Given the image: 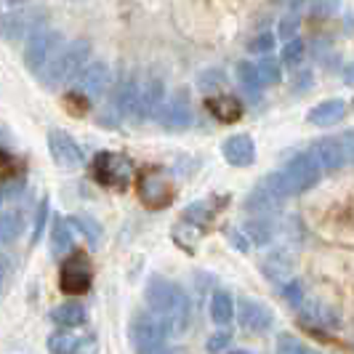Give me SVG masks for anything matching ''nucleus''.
<instances>
[{"label":"nucleus","mask_w":354,"mask_h":354,"mask_svg":"<svg viewBox=\"0 0 354 354\" xmlns=\"http://www.w3.org/2000/svg\"><path fill=\"white\" fill-rule=\"evenodd\" d=\"M304 53H306V48H304L301 37L288 40L283 48V64H288V67H299V64L304 62Z\"/></svg>","instance_id":"7c9ffc66"},{"label":"nucleus","mask_w":354,"mask_h":354,"mask_svg":"<svg viewBox=\"0 0 354 354\" xmlns=\"http://www.w3.org/2000/svg\"><path fill=\"white\" fill-rule=\"evenodd\" d=\"M272 48H274V35L272 32H261L248 43L250 53H269Z\"/></svg>","instance_id":"4c0bfd02"},{"label":"nucleus","mask_w":354,"mask_h":354,"mask_svg":"<svg viewBox=\"0 0 354 354\" xmlns=\"http://www.w3.org/2000/svg\"><path fill=\"white\" fill-rule=\"evenodd\" d=\"M51 319L59 328H80L86 325V309L77 301H64L51 309Z\"/></svg>","instance_id":"412c9836"},{"label":"nucleus","mask_w":354,"mask_h":354,"mask_svg":"<svg viewBox=\"0 0 354 354\" xmlns=\"http://www.w3.org/2000/svg\"><path fill=\"white\" fill-rule=\"evenodd\" d=\"M237 80H240V86L248 91L250 96H259V91L264 88L261 75H259V67L250 64V62H240V64H237Z\"/></svg>","instance_id":"393cba45"},{"label":"nucleus","mask_w":354,"mask_h":354,"mask_svg":"<svg viewBox=\"0 0 354 354\" xmlns=\"http://www.w3.org/2000/svg\"><path fill=\"white\" fill-rule=\"evenodd\" d=\"M341 147H344V152H346V160L354 162V131H344V133H341Z\"/></svg>","instance_id":"ea45409f"},{"label":"nucleus","mask_w":354,"mask_h":354,"mask_svg":"<svg viewBox=\"0 0 354 354\" xmlns=\"http://www.w3.org/2000/svg\"><path fill=\"white\" fill-rule=\"evenodd\" d=\"M106 86H109V67H106L104 62H91V64H86V70L77 75L72 91H77L86 99L96 102V99L104 96Z\"/></svg>","instance_id":"f8f14e48"},{"label":"nucleus","mask_w":354,"mask_h":354,"mask_svg":"<svg viewBox=\"0 0 354 354\" xmlns=\"http://www.w3.org/2000/svg\"><path fill=\"white\" fill-rule=\"evenodd\" d=\"M205 106L218 123H237L245 115V106L234 96H211L205 99Z\"/></svg>","instance_id":"6ab92c4d"},{"label":"nucleus","mask_w":354,"mask_h":354,"mask_svg":"<svg viewBox=\"0 0 354 354\" xmlns=\"http://www.w3.org/2000/svg\"><path fill=\"white\" fill-rule=\"evenodd\" d=\"M70 221L77 227V230L83 232V234H88L91 245H96V243L102 240V227H99L91 216H70Z\"/></svg>","instance_id":"2f4dec72"},{"label":"nucleus","mask_w":354,"mask_h":354,"mask_svg":"<svg viewBox=\"0 0 354 354\" xmlns=\"http://www.w3.org/2000/svg\"><path fill=\"white\" fill-rule=\"evenodd\" d=\"M93 280V269H91V259L86 250H72L67 259L62 261V272H59V288L70 296H80L91 288Z\"/></svg>","instance_id":"423d86ee"},{"label":"nucleus","mask_w":354,"mask_h":354,"mask_svg":"<svg viewBox=\"0 0 354 354\" xmlns=\"http://www.w3.org/2000/svg\"><path fill=\"white\" fill-rule=\"evenodd\" d=\"M83 338H75L72 333H53L48 338V352L51 354H80Z\"/></svg>","instance_id":"a878e982"},{"label":"nucleus","mask_w":354,"mask_h":354,"mask_svg":"<svg viewBox=\"0 0 354 354\" xmlns=\"http://www.w3.org/2000/svg\"><path fill=\"white\" fill-rule=\"evenodd\" d=\"M43 27H46V19L40 11H8L3 17V37L8 43L21 40V37H32Z\"/></svg>","instance_id":"9d476101"},{"label":"nucleus","mask_w":354,"mask_h":354,"mask_svg":"<svg viewBox=\"0 0 354 354\" xmlns=\"http://www.w3.org/2000/svg\"><path fill=\"white\" fill-rule=\"evenodd\" d=\"M62 48H64V40H62V35L56 30H48V27L37 30L32 37H27V46H24V64H27V70L35 72V75H43V72L48 70V64L59 56Z\"/></svg>","instance_id":"20e7f679"},{"label":"nucleus","mask_w":354,"mask_h":354,"mask_svg":"<svg viewBox=\"0 0 354 354\" xmlns=\"http://www.w3.org/2000/svg\"><path fill=\"white\" fill-rule=\"evenodd\" d=\"M346 112V104L341 99H328V102H319L306 112V120L309 125H319V128H328V125H336Z\"/></svg>","instance_id":"aec40b11"},{"label":"nucleus","mask_w":354,"mask_h":354,"mask_svg":"<svg viewBox=\"0 0 354 354\" xmlns=\"http://www.w3.org/2000/svg\"><path fill=\"white\" fill-rule=\"evenodd\" d=\"M46 218H48V197H43V200H40V205H37L35 224H32V243H37V240H40L43 227H46Z\"/></svg>","instance_id":"e433bc0d"},{"label":"nucleus","mask_w":354,"mask_h":354,"mask_svg":"<svg viewBox=\"0 0 354 354\" xmlns=\"http://www.w3.org/2000/svg\"><path fill=\"white\" fill-rule=\"evenodd\" d=\"M162 104H165V86L160 77H149V83L142 91V99H139V120L158 118Z\"/></svg>","instance_id":"a211bd4d"},{"label":"nucleus","mask_w":354,"mask_h":354,"mask_svg":"<svg viewBox=\"0 0 354 354\" xmlns=\"http://www.w3.org/2000/svg\"><path fill=\"white\" fill-rule=\"evenodd\" d=\"M168 336H171V328L155 312H142L131 322V341L136 354H160L162 349H168L165 346Z\"/></svg>","instance_id":"7ed1b4c3"},{"label":"nucleus","mask_w":354,"mask_h":354,"mask_svg":"<svg viewBox=\"0 0 354 354\" xmlns=\"http://www.w3.org/2000/svg\"><path fill=\"white\" fill-rule=\"evenodd\" d=\"M139 99H142V91L136 86V80H123L112 96L115 115L118 118H139Z\"/></svg>","instance_id":"dca6fc26"},{"label":"nucleus","mask_w":354,"mask_h":354,"mask_svg":"<svg viewBox=\"0 0 354 354\" xmlns=\"http://www.w3.org/2000/svg\"><path fill=\"white\" fill-rule=\"evenodd\" d=\"M144 301L149 306V312H155L158 317L165 319V325L171 328V336H181L189 328V322H192V301L176 283L158 277V274L149 277L147 290H144Z\"/></svg>","instance_id":"f257e3e1"},{"label":"nucleus","mask_w":354,"mask_h":354,"mask_svg":"<svg viewBox=\"0 0 354 354\" xmlns=\"http://www.w3.org/2000/svg\"><path fill=\"white\" fill-rule=\"evenodd\" d=\"M301 315L309 322H315V325H336V315L330 312V309H325V306H319L317 301H309L301 306Z\"/></svg>","instance_id":"cd10ccee"},{"label":"nucleus","mask_w":354,"mask_h":354,"mask_svg":"<svg viewBox=\"0 0 354 354\" xmlns=\"http://www.w3.org/2000/svg\"><path fill=\"white\" fill-rule=\"evenodd\" d=\"M319 174H322V168L309 158V152H306V155H293L283 168V176H285V181H288V187H290L293 195L309 192V189L319 181Z\"/></svg>","instance_id":"0eeeda50"},{"label":"nucleus","mask_w":354,"mask_h":354,"mask_svg":"<svg viewBox=\"0 0 354 354\" xmlns=\"http://www.w3.org/2000/svg\"><path fill=\"white\" fill-rule=\"evenodd\" d=\"M277 35L283 37L285 43L299 35V14H285L280 19V24H277Z\"/></svg>","instance_id":"72a5a7b5"},{"label":"nucleus","mask_w":354,"mask_h":354,"mask_svg":"<svg viewBox=\"0 0 354 354\" xmlns=\"http://www.w3.org/2000/svg\"><path fill=\"white\" fill-rule=\"evenodd\" d=\"M256 67H259V75H261V83H264V86H274V83H280V77H283V67H280V62H277L274 56H264V59H259V62H256Z\"/></svg>","instance_id":"bb28decb"},{"label":"nucleus","mask_w":354,"mask_h":354,"mask_svg":"<svg viewBox=\"0 0 354 354\" xmlns=\"http://www.w3.org/2000/svg\"><path fill=\"white\" fill-rule=\"evenodd\" d=\"M91 174L102 187L125 189L131 184V176H133V165L120 152H99L91 162Z\"/></svg>","instance_id":"39448f33"},{"label":"nucleus","mask_w":354,"mask_h":354,"mask_svg":"<svg viewBox=\"0 0 354 354\" xmlns=\"http://www.w3.org/2000/svg\"><path fill=\"white\" fill-rule=\"evenodd\" d=\"M274 354H317L312 352L306 344H301L296 336H290V333H280L277 336V349H274Z\"/></svg>","instance_id":"c85d7f7f"},{"label":"nucleus","mask_w":354,"mask_h":354,"mask_svg":"<svg viewBox=\"0 0 354 354\" xmlns=\"http://www.w3.org/2000/svg\"><path fill=\"white\" fill-rule=\"evenodd\" d=\"M230 344H232V333H230V330H216V333H213V336L205 341V349H208L211 354H221L224 349H227V346H230Z\"/></svg>","instance_id":"c9c22d12"},{"label":"nucleus","mask_w":354,"mask_h":354,"mask_svg":"<svg viewBox=\"0 0 354 354\" xmlns=\"http://www.w3.org/2000/svg\"><path fill=\"white\" fill-rule=\"evenodd\" d=\"M72 248V221L70 218H56L51 234V250L53 256H64Z\"/></svg>","instance_id":"5701e85b"},{"label":"nucleus","mask_w":354,"mask_h":354,"mask_svg":"<svg viewBox=\"0 0 354 354\" xmlns=\"http://www.w3.org/2000/svg\"><path fill=\"white\" fill-rule=\"evenodd\" d=\"M224 86V72L221 70H208L200 75V80H197V88L205 91V93H211V91H218Z\"/></svg>","instance_id":"473e14b6"},{"label":"nucleus","mask_w":354,"mask_h":354,"mask_svg":"<svg viewBox=\"0 0 354 354\" xmlns=\"http://www.w3.org/2000/svg\"><path fill=\"white\" fill-rule=\"evenodd\" d=\"M245 232H248V237L256 243V245L269 243V234H272L266 221H248V224H245Z\"/></svg>","instance_id":"f704fd0d"},{"label":"nucleus","mask_w":354,"mask_h":354,"mask_svg":"<svg viewBox=\"0 0 354 354\" xmlns=\"http://www.w3.org/2000/svg\"><path fill=\"white\" fill-rule=\"evenodd\" d=\"M0 178H3V195L6 200L14 195L17 189L24 187V162L19 158H14L8 149H3L0 152Z\"/></svg>","instance_id":"f3484780"},{"label":"nucleus","mask_w":354,"mask_h":354,"mask_svg":"<svg viewBox=\"0 0 354 354\" xmlns=\"http://www.w3.org/2000/svg\"><path fill=\"white\" fill-rule=\"evenodd\" d=\"M160 125L165 131H187L192 125V106H189V99H187V91H178L174 99H168L158 115Z\"/></svg>","instance_id":"9b49d317"},{"label":"nucleus","mask_w":354,"mask_h":354,"mask_svg":"<svg viewBox=\"0 0 354 354\" xmlns=\"http://www.w3.org/2000/svg\"><path fill=\"white\" fill-rule=\"evenodd\" d=\"M136 195L142 200L147 208H165V205H171V200H174V184L165 178L162 171H147L142 178H139V184H136Z\"/></svg>","instance_id":"6e6552de"},{"label":"nucleus","mask_w":354,"mask_h":354,"mask_svg":"<svg viewBox=\"0 0 354 354\" xmlns=\"http://www.w3.org/2000/svg\"><path fill=\"white\" fill-rule=\"evenodd\" d=\"M211 218V208L205 203H192L187 211L181 213V221H189V227H205Z\"/></svg>","instance_id":"c756f323"},{"label":"nucleus","mask_w":354,"mask_h":354,"mask_svg":"<svg viewBox=\"0 0 354 354\" xmlns=\"http://www.w3.org/2000/svg\"><path fill=\"white\" fill-rule=\"evenodd\" d=\"M237 319L245 330H253V333H264L274 325L272 309L266 304L256 301V299H240L237 301Z\"/></svg>","instance_id":"ddd939ff"},{"label":"nucleus","mask_w":354,"mask_h":354,"mask_svg":"<svg viewBox=\"0 0 354 354\" xmlns=\"http://www.w3.org/2000/svg\"><path fill=\"white\" fill-rule=\"evenodd\" d=\"M336 3L338 0H319L315 11H317V14H333V11H336Z\"/></svg>","instance_id":"a19ab883"},{"label":"nucleus","mask_w":354,"mask_h":354,"mask_svg":"<svg viewBox=\"0 0 354 354\" xmlns=\"http://www.w3.org/2000/svg\"><path fill=\"white\" fill-rule=\"evenodd\" d=\"M309 158L317 162L322 171H338L346 160V152L341 147V139H317V142L309 147Z\"/></svg>","instance_id":"4468645a"},{"label":"nucleus","mask_w":354,"mask_h":354,"mask_svg":"<svg viewBox=\"0 0 354 354\" xmlns=\"http://www.w3.org/2000/svg\"><path fill=\"white\" fill-rule=\"evenodd\" d=\"M221 155L230 165H237V168H248L256 160V144L248 133H234L227 142L221 144Z\"/></svg>","instance_id":"2eb2a0df"},{"label":"nucleus","mask_w":354,"mask_h":354,"mask_svg":"<svg viewBox=\"0 0 354 354\" xmlns=\"http://www.w3.org/2000/svg\"><path fill=\"white\" fill-rule=\"evenodd\" d=\"M285 299H288V301L293 304V306H299V304H301V285L296 283V280H293V283H288L285 285Z\"/></svg>","instance_id":"58836bf2"},{"label":"nucleus","mask_w":354,"mask_h":354,"mask_svg":"<svg viewBox=\"0 0 354 354\" xmlns=\"http://www.w3.org/2000/svg\"><path fill=\"white\" fill-rule=\"evenodd\" d=\"M24 227V216L19 211H3L0 216V243L3 245H11L19 237V232Z\"/></svg>","instance_id":"b1692460"},{"label":"nucleus","mask_w":354,"mask_h":354,"mask_svg":"<svg viewBox=\"0 0 354 354\" xmlns=\"http://www.w3.org/2000/svg\"><path fill=\"white\" fill-rule=\"evenodd\" d=\"M344 83H346V86H352V88H354V62L349 64V67H346V70H344Z\"/></svg>","instance_id":"79ce46f5"},{"label":"nucleus","mask_w":354,"mask_h":354,"mask_svg":"<svg viewBox=\"0 0 354 354\" xmlns=\"http://www.w3.org/2000/svg\"><path fill=\"white\" fill-rule=\"evenodd\" d=\"M6 3H11V6H17V3H27V0H6Z\"/></svg>","instance_id":"37998d69"},{"label":"nucleus","mask_w":354,"mask_h":354,"mask_svg":"<svg viewBox=\"0 0 354 354\" xmlns=\"http://www.w3.org/2000/svg\"><path fill=\"white\" fill-rule=\"evenodd\" d=\"M234 317V301L227 290H216L211 299V319L216 325H230Z\"/></svg>","instance_id":"4be33fe9"},{"label":"nucleus","mask_w":354,"mask_h":354,"mask_svg":"<svg viewBox=\"0 0 354 354\" xmlns=\"http://www.w3.org/2000/svg\"><path fill=\"white\" fill-rule=\"evenodd\" d=\"M48 149H51V158L53 162L62 168V171H77L83 165V152L80 147L72 142L70 133L53 128L48 131Z\"/></svg>","instance_id":"1a4fd4ad"},{"label":"nucleus","mask_w":354,"mask_h":354,"mask_svg":"<svg viewBox=\"0 0 354 354\" xmlns=\"http://www.w3.org/2000/svg\"><path fill=\"white\" fill-rule=\"evenodd\" d=\"M88 53H91L88 40H72V43H67L59 51V56L48 64V70L40 75L43 86L56 91L62 88V86H67V83H72V80H77V75L86 70Z\"/></svg>","instance_id":"f03ea898"}]
</instances>
